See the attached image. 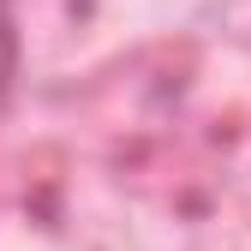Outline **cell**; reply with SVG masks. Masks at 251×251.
<instances>
[{
	"label": "cell",
	"instance_id": "cell-1",
	"mask_svg": "<svg viewBox=\"0 0 251 251\" xmlns=\"http://www.w3.org/2000/svg\"><path fill=\"white\" fill-rule=\"evenodd\" d=\"M12 78H18V18H12L6 0H0V102H6Z\"/></svg>",
	"mask_w": 251,
	"mask_h": 251
}]
</instances>
